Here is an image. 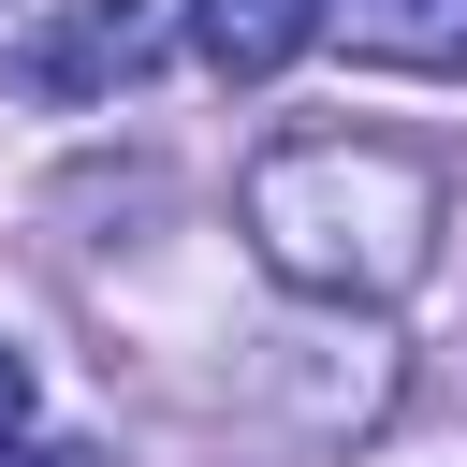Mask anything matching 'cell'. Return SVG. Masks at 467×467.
I'll return each instance as SVG.
<instances>
[{
  "instance_id": "6da1fadb",
  "label": "cell",
  "mask_w": 467,
  "mask_h": 467,
  "mask_svg": "<svg viewBox=\"0 0 467 467\" xmlns=\"http://www.w3.org/2000/svg\"><path fill=\"white\" fill-rule=\"evenodd\" d=\"M438 219H452L438 161L423 146H379V131H292L248 175V248L292 292H350V306H394L438 263Z\"/></svg>"
},
{
  "instance_id": "7a4b0ae2",
  "label": "cell",
  "mask_w": 467,
  "mask_h": 467,
  "mask_svg": "<svg viewBox=\"0 0 467 467\" xmlns=\"http://www.w3.org/2000/svg\"><path fill=\"white\" fill-rule=\"evenodd\" d=\"M146 58H161V0H58L44 29H15V44H0V102L73 117V102H117Z\"/></svg>"
},
{
  "instance_id": "3957f363",
  "label": "cell",
  "mask_w": 467,
  "mask_h": 467,
  "mask_svg": "<svg viewBox=\"0 0 467 467\" xmlns=\"http://www.w3.org/2000/svg\"><path fill=\"white\" fill-rule=\"evenodd\" d=\"M321 15H336V0H190V44H204L219 88H263V73H292V58L321 44Z\"/></svg>"
},
{
  "instance_id": "277c9868",
  "label": "cell",
  "mask_w": 467,
  "mask_h": 467,
  "mask_svg": "<svg viewBox=\"0 0 467 467\" xmlns=\"http://www.w3.org/2000/svg\"><path fill=\"white\" fill-rule=\"evenodd\" d=\"M350 44L394 73H467V0H350Z\"/></svg>"
},
{
  "instance_id": "5b68a950",
  "label": "cell",
  "mask_w": 467,
  "mask_h": 467,
  "mask_svg": "<svg viewBox=\"0 0 467 467\" xmlns=\"http://www.w3.org/2000/svg\"><path fill=\"white\" fill-rule=\"evenodd\" d=\"M15 423H29V365L0 350V438H15Z\"/></svg>"
},
{
  "instance_id": "8992f818",
  "label": "cell",
  "mask_w": 467,
  "mask_h": 467,
  "mask_svg": "<svg viewBox=\"0 0 467 467\" xmlns=\"http://www.w3.org/2000/svg\"><path fill=\"white\" fill-rule=\"evenodd\" d=\"M0 467H44V452H0Z\"/></svg>"
}]
</instances>
